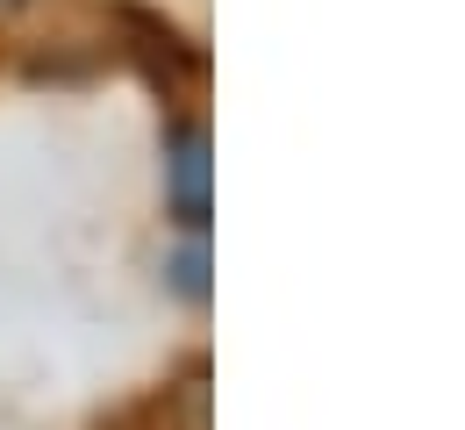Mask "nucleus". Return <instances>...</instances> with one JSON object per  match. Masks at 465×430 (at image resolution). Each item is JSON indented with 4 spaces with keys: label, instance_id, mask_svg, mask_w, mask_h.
<instances>
[{
    "label": "nucleus",
    "instance_id": "nucleus-2",
    "mask_svg": "<svg viewBox=\"0 0 465 430\" xmlns=\"http://www.w3.org/2000/svg\"><path fill=\"white\" fill-rule=\"evenodd\" d=\"M173 280H179V295H208V251H201V237L173 258Z\"/></svg>",
    "mask_w": 465,
    "mask_h": 430
},
{
    "label": "nucleus",
    "instance_id": "nucleus-1",
    "mask_svg": "<svg viewBox=\"0 0 465 430\" xmlns=\"http://www.w3.org/2000/svg\"><path fill=\"white\" fill-rule=\"evenodd\" d=\"M165 186H173V208L186 215V230L208 223V129H179L173 151H165Z\"/></svg>",
    "mask_w": 465,
    "mask_h": 430
}]
</instances>
